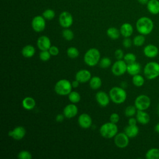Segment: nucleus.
<instances>
[{
  "instance_id": "nucleus-1",
  "label": "nucleus",
  "mask_w": 159,
  "mask_h": 159,
  "mask_svg": "<svg viewBox=\"0 0 159 159\" xmlns=\"http://www.w3.org/2000/svg\"><path fill=\"white\" fill-rule=\"evenodd\" d=\"M136 29L140 34L147 35L150 34L154 27L153 20L148 17H141L136 22Z\"/></svg>"
},
{
  "instance_id": "nucleus-2",
  "label": "nucleus",
  "mask_w": 159,
  "mask_h": 159,
  "mask_svg": "<svg viewBox=\"0 0 159 159\" xmlns=\"http://www.w3.org/2000/svg\"><path fill=\"white\" fill-rule=\"evenodd\" d=\"M111 100L117 104H120L125 102L127 98V93L124 88L119 86L112 88L109 93Z\"/></svg>"
},
{
  "instance_id": "nucleus-3",
  "label": "nucleus",
  "mask_w": 159,
  "mask_h": 159,
  "mask_svg": "<svg viewBox=\"0 0 159 159\" xmlns=\"http://www.w3.org/2000/svg\"><path fill=\"white\" fill-rule=\"evenodd\" d=\"M101 53L98 49L91 48L88 50L84 55V61L89 66H96L100 61Z\"/></svg>"
},
{
  "instance_id": "nucleus-4",
  "label": "nucleus",
  "mask_w": 159,
  "mask_h": 159,
  "mask_svg": "<svg viewBox=\"0 0 159 159\" xmlns=\"http://www.w3.org/2000/svg\"><path fill=\"white\" fill-rule=\"evenodd\" d=\"M117 132L118 127L117 125L111 122L104 123L99 129L101 135L105 139H111L114 137L117 134Z\"/></svg>"
},
{
  "instance_id": "nucleus-5",
  "label": "nucleus",
  "mask_w": 159,
  "mask_h": 159,
  "mask_svg": "<svg viewBox=\"0 0 159 159\" xmlns=\"http://www.w3.org/2000/svg\"><path fill=\"white\" fill-rule=\"evenodd\" d=\"M71 83L66 79H61L58 81L55 84L54 89L55 93L60 96L68 95L72 89Z\"/></svg>"
},
{
  "instance_id": "nucleus-6",
  "label": "nucleus",
  "mask_w": 159,
  "mask_h": 159,
  "mask_svg": "<svg viewBox=\"0 0 159 159\" xmlns=\"http://www.w3.org/2000/svg\"><path fill=\"white\" fill-rule=\"evenodd\" d=\"M143 74L148 80H153L159 76V63L156 61L147 63L144 66Z\"/></svg>"
},
{
  "instance_id": "nucleus-7",
  "label": "nucleus",
  "mask_w": 159,
  "mask_h": 159,
  "mask_svg": "<svg viewBox=\"0 0 159 159\" xmlns=\"http://www.w3.org/2000/svg\"><path fill=\"white\" fill-rule=\"evenodd\" d=\"M151 104L150 98L145 94H140L138 96L134 101V106L137 110L145 111Z\"/></svg>"
},
{
  "instance_id": "nucleus-8",
  "label": "nucleus",
  "mask_w": 159,
  "mask_h": 159,
  "mask_svg": "<svg viewBox=\"0 0 159 159\" xmlns=\"http://www.w3.org/2000/svg\"><path fill=\"white\" fill-rule=\"evenodd\" d=\"M127 64L124 60H117L111 67V71L112 74L116 76H120L123 75L127 72Z\"/></svg>"
},
{
  "instance_id": "nucleus-9",
  "label": "nucleus",
  "mask_w": 159,
  "mask_h": 159,
  "mask_svg": "<svg viewBox=\"0 0 159 159\" xmlns=\"http://www.w3.org/2000/svg\"><path fill=\"white\" fill-rule=\"evenodd\" d=\"M31 25L35 32H41L45 29V19L42 16H36L32 19Z\"/></svg>"
},
{
  "instance_id": "nucleus-10",
  "label": "nucleus",
  "mask_w": 159,
  "mask_h": 159,
  "mask_svg": "<svg viewBox=\"0 0 159 159\" xmlns=\"http://www.w3.org/2000/svg\"><path fill=\"white\" fill-rule=\"evenodd\" d=\"M58 22L60 25L64 29L69 28L73 24V18L69 12L63 11L59 15Z\"/></svg>"
},
{
  "instance_id": "nucleus-11",
  "label": "nucleus",
  "mask_w": 159,
  "mask_h": 159,
  "mask_svg": "<svg viewBox=\"0 0 159 159\" xmlns=\"http://www.w3.org/2000/svg\"><path fill=\"white\" fill-rule=\"evenodd\" d=\"M115 145L120 148L126 147L129 143V137L126 135L125 132L117 133L114 137Z\"/></svg>"
},
{
  "instance_id": "nucleus-12",
  "label": "nucleus",
  "mask_w": 159,
  "mask_h": 159,
  "mask_svg": "<svg viewBox=\"0 0 159 159\" xmlns=\"http://www.w3.org/2000/svg\"><path fill=\"white\" fill-rule=\"evenodd\" d=\"M25 134L26 130L24 127L17 126L9 131L8 135L16 140H20L25 137Z\"/></svg>"
},
{
  "instance_id": "nucleus-13",
  "label": "nucleus",
  "mask_w": 159,
  "mask_h": 159,
  "mask_svg": "<svg viewBox=\"0 0 159 159\" xmlns=\"http://www.w3.org/2000/svg\"><path fill=\"white\" fill-rule=\"evenodd\" d=\"M78 122L81 127L83 129H88L92 125V119L89 114L83 113L78 117Z\"/></svg>"
},
{
  "instance_id": "nucleus-14",
  "label": "nucleus",
  "mask_w": 159,
  "mask_h": 159,
  "mask_svg": "<svg viewBox=\"0 0 159 159\" xmlns=\"http://www.w3.org/2000/svg\"><path fill=\"white\" fill-rule=\"evenodd\" d=\"M37 45L41 51L42 50H48L50 48L51 41L49 37L45 35H42L39 37L37 41Z\"/></svg>"
},
{
  "instance_id": "nucleus-15",
  "label": "nucleus",
  "mask_w": 159,
  "mask_h": 159,
  "mask_svg": "<svg viewBox=\"0 0 159 159\" xmlns=\"http://www.w3.org/2000/svg\"><path fill=\"white\" fill-rule=\"evenodd\" d=\"M96 99L97 102L102 107H106L110 101L109 95L104 91H98L96 94Z\"/></svg>"
},
{
  "instance_id": "nucleus-16",
  "label": "nucleus",
  "mask_w": 159,
  "mask_h": 159,
  "mask_svg": "<svg viewBox=\"0 0 159 159\" xmlns=\"http://www.w3.org/2000/svg\"><path fill=\"white\" fill-rule=\"evenodd\" d=\"M78 109L77 106L74 104H70L66 105L63 111V114H64L65 117L68 119L73 118L76 116L78 114Z\"/></svg>"
},
{
  "instance_id": "nucleus-17",
  "label": "nucleus",
  "mask_w": 159,
  "mask_h": 159,
  "mask_svg": "<svg viewBox=\"0 0 159 159\" xmlns=\"http://www.w3.org/2000/svg\"><path fill=\"white\" fill-rule=\"evenodd\" d=\"M91 78V73L88 70H80L75 75V80L80 83H86Z\"/></svg>"
},
{
  "instance_id": "nucleus-18",
  "label": "nucleus",
  "mask_w": 159,
  "mask_h": 159,
  "mask_svg": "<svg viewBox=\"0 0 159 159\" xmlns=\"http://www.w3.org/2000/svg\"><path fill=\"white\" fill-rule=\"evenodd\" d=\"M143 54L148 58H155L158 54V47L153 44H148L143 48Z\"/></svg>"
},
{
  "instance_id": "nucleus-19",
  "label": "nucleus",
  "mask_w": 159,
  "mask_h": 159,
  "mask_svg": "<svg viewBox=\"0 0 159 159\" xmlns=\"http://www.w3.org/2000/svg\"><path fill=\"white\" fill-rule=\"evenodd\" d=\"M120 33L124 37H130L134 32V28L132 24L128 22H125L122 24L120 27Z\"/></svg>"
},
{
  "instance_id": "nucleus-20",
  "label": "nucleus",
  "mask_w": 159,
  "mask_h": 159,
  "mask_svg": "<svg viewBox=\"0 0 159 159\" xmlns=\"http://www.w3.org/2000/svg\"><path fill=\"white\" fill-rule=\"evenodd\" d=\"M136 119L137 122L142 125H146L148 124L150 120L149 114L145 111L137 110L136 113Z\"/></svg>"
},
{
  "instance_id": "nucleus-21",
  "label": "nucleus",
  "mask_w": 159,
  "mask_h": 159,
  "mask_svg": "<svg viewBox=\"0 0 159 159\" xmlns=\"http://www.w3.org/2000/svg\"><path fill=\"white\" fill-rule=\"evenodd\" d=\"M147 8L148 12L153 15L159 14V1L149 0L147 4Z\"/></svg>"
},
{
  "instance_id": "nucleus-22",
  "label": "nucleus",
  "mask_w": 159,
  "mask_h": 159,
  "mask_svg": "<svg viewBox=\"0 0 159 159\" xmlns=\"http://www.w3.org/2000/svg\"><path fill=\"white\" fill-rule=\"evenodd\" d=\"M141 71V65L138 62H134L127 65V72L131 76L139 74Z\"/></svg>"
},
{
  "instance_id": "nucleus-23",
  "label": "nucleus",
  "mask_w": 159,
  "mask_h": 159,
  "mask_svg": "<svg viewBox=\"0 0 159 159\" xmlns=\"http://www.w3.org/2000/svg\"><path fill=\"white\" fill-rule=\"evenodd\" d=\"M124 132L129 138H134L138 135L139 129L137 125H128L125 127Z\"/></svg>"
},
{
  "instance_id": "nucleus-24",
  "label": "nucleus",
  "mask_w": 159,
  "mask_h": 159,
  "mask_svg": "<svg viewBox=\"0 0 159 159\" xmlns=\"http://www.w3.org/2000/svg\"><path fill=\"white\" fill-rule=\"evenodd\" d=\"M22 105L25 109L32 110L35 107L36 105V102L33 98L27 96L23 99L22 101Z\"/></svg>"
},
{
  "instance_id": "nucleus-25",
  "label": "nucleus",
  "mask_w": 159,
  "mask_h": 159,
  "mask_svg": "<svg viewBox=\"0 0 159 159\" xmlns=\"http://www.w3.org/2000/svg\"><path fill=\"white\" fill-rule=\"evenodd\" d=\"M21 52L23 57L25 58H31L34 55L35 53V49L33 45H27L22 48Z\"/></svg>"
},
{
  "instance_id": "nucleus-26",
  "label": "nucleus",
  "mask_w": 159,
  "mask_h": 159,
  "mask_svg": "<svg viewBox=\"0 0 159 159\" xmlns=\"http://www.w3.org/2000/svg\"><path fill=\"white\" fill-rule=\"evenodd\" d=\"M106 34L107 35L111 38V39L113 40H116L117 39H119L120 33V30L117 29L116 27H109V29H107V31H106Z\"/></svg>"
},
{
  "instance_id": "nucleus-27",
  "label": "nucleus",
  "mask_w": 159,
  "mask_h": 159,
  "mask_svg": "<svg viewBox=\"0 0 159 159\" xmlns=\"http://www.w3.org/2000/svg\"><path fill=\"white\" fill-rule=\"evenodd\" d=\"M89 81L90 88L94 90L100 88L102 85L101 79L99 76H93L90 79Z\"/></svg>"
},
{
  "instance_id": "nucleus-28",
  "label": "nucleus",
  "mask_w": 159,
  "mask_h": 159,
  "mask_svg": "<svg viewBox=\"0 0 159 159\" xmlns=\"http://www.w3.org/2000/svg\"><path fill=\"white\" fill-rule=\"evenodd\" d=\"M145 158L147 159H159V148H150L145 153Z\"/></svg>"
},
{
  "instance_id": "nucleus-29",
  "label": "nucleus",
  "mask_w": 159,
  "mask_h": 159,
  "mask_svg": "<svg viewBox=\"0 0 159 159\" xmlns=\"http://www.w3.org/2000/svg\"><path fill=\"white\" fill-rule=\"evenodd\" d=\"M132 83L134 84V85L137 86V87L142 86L143 85L144 83H145L144 78L139 74L132 76Z\"/></svg>"
},
{
  "instance_id": "nucleus-30",
  "label": "nucleus",
  "mask_w": 159,
  "mask_h": 159,
  "mask_svg": "<svg viewBox=\"0 0 159 159\" xmlns=\"http://www.w3.org/2000/svg\"><path fill=\"white\" fill-rule=\"evenodd\" d=\"M133 44L136 47L142 46L145 42V37L142 34H139L134 37L133 39Z\"/></svg>"
},
{
  "instance_id": "nucleus-31",
  "label": "nucleus",
  "mask_w": 159,
  "mask_h": 159,
  "mask_svg": "<svg viewBox=\"0 0 159 159\" xmlns=\"http://www.w3.org/2000/svg\"><path fill=\"white\" fill-rule=\"evenodd\" d=\"M68 96V99L71 103L76 104L80 102V101L81 100V96L80 93L77 91H71Z\"/></svg>"
},
{
  "instance_id": "nucleus-32",
  "label": "nucleus",
  "mask_w": 159,
  "mask_h": 159,
  "mask_svg": "<svg viewBox=\"0 0 159 159\" xmlns=\"http://www.w3.org/2000/svg\"><path fill=\"white\" fill-rule=\"evenodd\" d=\"M62 36L65 40L71 41L74 38V33L69 28H65L62 31Z\"/></svg>"
},
{
  "instance_id": "nucleus-33",
  "label": "nucleus",
  "mask_w": 159,
  "mask_h": 159,
  "mask_svg": "<svg viewBox=\"0 0 159 159\" xmlns=\"http://www.w3.org/2000/svg\"><path fill=\"white\" fill-rule=\"evenodd\" d=\"M79 50L75 47H70L66 50V54L71 58H76L79 55Z\"/></svg>"
},
{
  "instance_id": "nucleus-34",
  "label": "nucleus",
  "mask_w": 159,
  "mask_h": 159,
  "mask_svg": "<svg viewBox=\"0 0 159 159\" xmlns=\"http://www.w3.org/2000/svg\"><path fill=\"white\" fill-rule=\"evenodd\" d=\"M137 109L135 106H128L125 109L124 113H125V116H127L128 117H133L134 116L136 115V113L137 111Z\"/></svg>"
},
{
  "instance_id": "nucleus-35",
  "label": "nucleus",
  "mask_w": 159,
  "mask_h": 159,
  "mask_svg": "<svg viewBox=\"0 0 159 159\" xmlns=\"http://www.w3.org/2000/svg\"><path fill=\"white\" fill-rule=\"evenodd\" d=\"M42 16L45 19V20H52L55 16V12L53 9H47L45 10L42 13Z\"/></svg>"
},
{
  "instance_id": "nucleus-36",
  "label": "nucleus",
  "mask_w": 159,
  "mask_h": 159,
  "mask_svg": "<svg viewBox=\"0 0 159 159\" xmlns=\"http://www.w3.org/2000/svg\"><path fill=\"white\" fill-rule=\"evenodd\" d=\"M123 59L125 61V63L128 65V64L135 62L137 57L133 53H127L124 55Z\"/></svg>"
},
{
  "instance_id": "nucleus-37",
  "label": "nucleus",
  "mask_w": 159,
  "mask_h": 159,
  "mask_svg": "<svg viewBox=\"0 0 159 159\" xmlns=\"http://www.w3.org/2000/svg\"><path fill=\"white\" fill-rule=\"evenodd\" d=\"M99 66L102 68H107L111 65V60L108 57H103L99 61Z\"/></svg>"
},
{
  "instance_id": "nucleus-38",
  "label": "nucleus",
  "mask_w": 159,
  "mask_h": 159,
  "mask_svg": "<svg viewBox=\"0 0 159 159\" xmlns=\"http://www.w3.org/2000/svg\"><path fill=\"white\" fill-rule=\"evenodd\" d=\"M17 158L19 159H32V156L29 151L22 150L17 154Z\"/></svg>"
},
{
  "instance_id": "nucleus-39",
  "label": "nucleus",
  "mask_w": 159,
  "mask_h": 159,
  "mask_svg": "<svg viewBox=\"0 0 159 159\" xmlns=\"http://www.w3.org/2000/svg\"><path fill=\"white\" fill-rule=\"evenodd\" d=\"M51 56L52 55L48 50H42L39 53V58L43 61H47L49 60Z\"/></svg>"
},
{
  "instance_id": "nucleus-40",
  "label": "nucleus",
  "mask_w": 159,
  "mask_h": 159,
  "mask_svg": "<svg viewBox=\"0 0 159 159\" xmlns=\"http://www.w3.org/2000/svg\"><path fill=\"white\" fill-rule=\"evenodd\" d=\"M109 119H110V122L114 123V124H117L119 121L120 117L117 113L114 112L111 114V116L109 117Z\"/></svg>"
},
{
  "instance_id": "nucleus-41",
  "label": "nucleus",
  "mask_w": 159,
  "mask_h": 159,
  "mask_svg": "<svg viewBox=\"0 0 159 159\" xmlns=\"http://www.w3.org/2000/svg\"><path fill=\"white\" fill-rule=\"evenodd\" d=\"M133 43V42L129 37H124V39L122 41V45L124 47L127 48H130Z\"/></svg>"
},
{
  "instance_id": "nucleus-42",
  "label": "nucleus",
  "mask_w": 159,
  "mask_h": 159,
  "mask_svg": "<svg viewBox=\"0 0 159 159\" xmlns=\"http://www.w3.org/2000/svg\"><path fill=\"white\" fill-rule=\"evenodd\" d=\"M114 56L117 60H122L124 58V52L121 49H117L114 52Z\"/></svg>"
},
{
  "instance_id": "nucleus-43",
  "label": "nucleus",
  "mask_w": 159,
  "mask_h": 159,
  "mask_svg": "<svg viewBox=\"0 0 159 159\" xmlns=\"http://www.w3.org/2000/svg\"><path fill=\"white\" fill-rule=\"evenodd\" d=\"M50 53L51 54L52 56H57L59 53V49L56 46H51L50 48L48 50Z\"/></svg>"
},
{
  "instance_id": "nucleus-44",
  "label": "nucleus",
  "mask_w": 159,
  "mask_h": 159,
  "mask_svg": "<svg viewBox=\"0 0 159 159\" xmlns=\"http://www.w3.org/2000/svg\"><path fill=\"white\" fill-rule=\"evenodd\" d=\"M65 116L63 114H57L56 116V117H55V120L57 122H62L63 120H64V118H65Z\"/></svg>"
},
{
  "instance_id": "nucleus-45",
  "label": "nucleus",
  "mask_w": 159,
  "mask_h": 159,
  "mask_svg": "<svg viewBox=\"0 0 159 159\" xmlns=\"http://www.w3.org/2000/svg\"><path fill=\"white\" fill-rule=\"evenodd\" d=\"M137 122H137V120L136 117L134 118L133 117H130L129 118V120H128V124L129 125H137Z\"/></svg>"
},
{
  "instance_id": "nucleus-46",
  "label": "nucleus",
  "mask_w": 159,
  "mask_h": 159,
  "mask_svg": "<svg viewBox=\"0 0 159 159\" xmlns=\"http://www.w3.org/2000/svg\"><path fill=\"white\" fill-rule=\"evenodd\" d=\"M71 84H72V87H73V88H76L78 87V86H79V84H80V82H79L78 80H74V81H73L71 82Z\"/></svg>"
},
{
  "instance_id": "nucleus-47",
  "label": "nucleus",
  "mask_w": 159,
  "mask_h": 159,
  "mask_svg": "<svg viewBox=\"0 0 159 159\" xmlns=\"http://www.w3.org/2000/svg\"><path fill=\"white\" fill-rule=\"evenodd\" d=\"M149 0H137V1L140 4H142V5H147V4L148 3Z\"/></svg>"
},
{
  "instance_id": "nucleus-48",
  "label": "nucleus",
  "mask_w": 159,
  "mask_h": 159,
  "mask_svg": "<svg viewBox=\"0 0 159 159\" xmlns=\"http://www.w3.org/2000/svg\"><path fill=\"white\" fill-rule=\"evenodd\" d=\"M155 131L159 133V122L155 126Z\"/></svg>"
},
{
  "instance_id": "nucleus-49",
  "label": "nucleus",
  "mask_w": 159,
  "mask_h": 159,
  "mask_svg": "<svg viewBox=\"0 0 159 159\" xmlns=\"http://www.w3.org/2000/svg\"><path fill=\"white\" fill-rule=\"evenodd\" d=\"M158 109H159V103H158Z\"/></svg>"
}]
</instances>
